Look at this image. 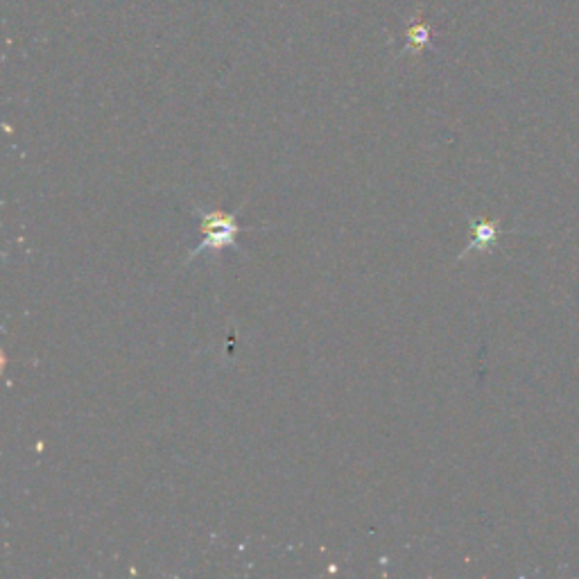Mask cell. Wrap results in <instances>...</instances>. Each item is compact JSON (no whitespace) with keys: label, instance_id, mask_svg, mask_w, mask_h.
Returning a JSON list of instances; mask_svg holds the SVG:
<instances>
[{"label":"cell","instance_id":"7a4b0ae2","mask_svg":"<svg viewBox=\"0 0 579 579\" xmlns=\"http://www.w3.org/2000/svg\"><path fill=\"white\" fill-rule=\"evenodd\" d=\"M500 236V227L495 220H482L470 227V240L466 245L464 252L460 253V258L470 256V252H489L495 247Z\"/></svg>","mask_w":579,"mask_h":579},{"label":"cell","instance_id":"6da1fadb","mask_svg":"<svg viewBox=\"0 0 579 579\" xmlns=\"http://www.w3.org/2000/svg\"><path fill=\"white\" fill-rule=\"evenodd\" d=\"M249 227H240V224H231V227H211V229H199L204 233V240L197 247L190 249L186 265L190 261H195L197 256H202L204 252H222L227 247H238V233L245 231Z\"/></svg>","mask_w":579,"mask_h":579}]
</instances>
